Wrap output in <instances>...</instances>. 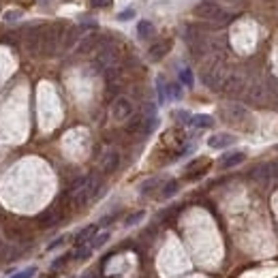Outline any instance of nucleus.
<instances>
[{
    "instance_id": "obj_1",
    "label": "nucleus",
    "mask_w": 278,
    "mask_h": 278,
    "mask_svg": "<svg viewBox=\"0 0 278 278\" xmlns=\"http://www.w3.org/2000/svg\"><path fill=\"white\" fill-rule=\"evenodd\" d=\"M99 191V178L97 176H84V178L75 180L73 186L69 188V197L73 203H86V201H90L94 195Z\"/></svg>"
},
{
    "instance_id": "obj_2",
    "label": "nucleus",
    "mask_w": 278,
    "mask_h": 278,
    "mask_svg": "<svg viewBox=\"0 0 278 278\" xmlns=\"http://www.w3.org/2000/svg\"><path fill=\"white\" fill-rule=\"evenodd\" d=\"M195 15H197L199 20H205L212 24H223V26L233 20V13L225 11L214 0H203V2H199L197 7H195Z\"/></svg>"
},
{
    "instance_id": "obj_3",
    "label": "nucleus",
    "mask_w": 278,
    "mask_h": 278,
    "mask_svg": "<svg viewBox=\"0 0 278 278\" xmlns=\"http://www.w3.org/2000/svg\"><path fill=\"white\" fill-rule=\"evenodd\" d=\"M67 32V26L62 24H50L43 30V47H41V56H56V51L62 47V39Z\"/></svg>"
},
{
    "instance_id": "obj_4",
    "label": "nucleus",
    "mask_w": 278,
    "mask_h": 278,
    "mask_svg": "<svg viewBox=\"0 0 278 278\" xmlns=\"http://www.w3.org/2000/svg\"><path fill=\"white\" fill-rule=\"evenodd\" d=\"M43 30L45 26H32L26 30V37H24V45H26V51L30 56H41V47H43Z\"/></svg>"
},
{
    "instance_id": "obj_5",
    "label": "nucleus",
    "mask_w": 278,
    "mask_h": 278,
    "mask_svg": "<svg viewBox=\"0 0 278 278\" xmlns=\"http://www.w3.org/2000/svg\"><path fill=\"white\" fill-rule=\"evenodd\" d=\"M133 103L128 101L126 97H118L114 101V105H111V118H114L116 122H126L128 118L133 116Z\"/></svg>"
},
{
    "instance_id": "obj_6",
    "label": "nucleus",
    "mask_w": 278,
    "mask_h": 278,
    "mask_svg": "<svg viewBox=\"0 0 278 278\" xmlns=\"http://www.w3.org/2000/svg\"><path fill=\"white\" fill-rule=\"evenodd\" d=\"M116 62H118L116 47L109 45V43H103V45L99 47V51H97V64H99V69H111V67H116Z\"/></svg>"
},
{
    "instance_id": "obj_7",
    "label": "nucleus",
    "mask_w": 278,
    "mask_h": 278,
    "mask_svg": "<svg viewBox=\"0 0 278 278\" xmlns=\"http://www.w3.org/2000/svg\"><path fill=\"white\" fill-rule=\"evenodd\" d=\"M103 45V41H101L99 34H86L84 39H79V43H77V54L81 56H86V54H92L94 50H99V47Z\"/></svg>"
},
{
    "instance_id": "obj_8",
    "label": "nucleus",
    "mask_w": 278,
    "mask_h": 278,
    "mask_svg": "<svg viewBox=\"0 0 278 278\" xmlns=\"http://www.w3.org/2000/svg\"><path fill=\"white\" fill-rule=\"evenodd\" d=\"M244 77L242 75H235V73H231V75H227L225 77V81H223V90L227 92V94H240V92H244Z\"/></svg>"
},
{
    "instance_id": "obj_9",
    "label": "nucleus",
    "mask_w": 278,
    "mask_h": 278,
    "mask_svg": "<svg viewBox=\"0 0 278 278\" xmlns=\"http://www.w3.org/2000/svg\"><path fill=\"white\" fill-rule=\"evenodd\" d=\"M120 165V154L118 150H107L103 156H101V171L103 174H114Z\"/></svg>"
},
{
    "instance_id": "obj_10",
    "label": "nucleus",
    "mask_w": 278,
    "mask_h": 278,
    "mask_svg": "<svg viewBox=\"0 0 278 278\" xmlns=\"http://www.w3.org/2000/svg\"><path fill=\"white\" fill-rule=\"evenodd\" d=\"M235 141H238V137L231 133H214L212 137L208 139V146L210 148H214V150H223V148H229V146H233Z\"/></svg>"
},
{
    "instance_id": "obj_11",
    "label": "nucleus",
    "mask_w": 278,
    "mask_h": 278,
    "mask_svg": "<svg viewBox=\"0 0 278 278\" xmlns=\"http://www.w3.org/2000/svg\"><path fill=\"white\" fill-rule=\"evenodd\" d=\"M171 41L169 39H165V41H158V43H154L150 47V50H148V58H150L152 62H158V60H163L165 56L169 54V50H171Z\"/></svg>"
},
{
    "instance_id": "obj_12",
    "label": "nucleus",
    "mask_w": 278,
    "mask_h": 278,
    "mask_svg": "<svg viewBox=\"0 0 278 278\" xmlns=\"http://www.w3.org/2000/svg\"><path fill=\"white\" fill-rule=\"evenodd\" d=\"M246 116H248V111H246V107H242V105H238V103L225 105V118H227L229 122H242Z\"/></svg>"
},
{
    "instance_id": "obj_13",
    "label": "nucleus",
    "mask_w": 278,
    "mask_h": 278,
    "mask_svg": "<svg viewBox=\"0 0 278 278\" xmlns=\"http://www.w3.org/2000/svg\"><path fill=\"white\" fill-rule=\"evenodd\" d=\"M84 30V26H71L67 28L64 32V39H62V50H71L75 43H79V34Z\"/></svg>"
},
{
    "instance_id": "obj_14",
    "label": "nucleus",
    "mask_w": 278,
    "mask_h": 278,
    "mask_svg": "<svg viewBox=\"0 0 278 278\" xmlns=\"http://www.w3.org/2000/svg\"><path fill=\"white\" fill-rule=\"evenodd\" d=\"M60 218H62V212L58 210V208H50L47 212H43L39 218V223H41V227H54L56 223H60Z\"/></svg>"
},
{
    "instance_id": "obj_15",
    "label": "nucleus",
    "mask_w": 278,
    "mask_h": 278,
    "mask_svg": "<svg viewBox=\"0 0 278 278\" xmlns=\"http://www.w3.org/2000/svg\"><path fill=\"white\" fill-rule=\"evenodd\" d=\"M251 178L255 180V182H259V184H268V182L272 180L270 165H257V167L251 171Z\"/></svg>"
},
{
    "instance_id": "obj_16",
    "label": "nucleus",
    "mask_w": 278,
    "mask_h": 278,
    "mask_svg": "<svg viewBox=\"0 0 278 278\" xmlns=\"http://www.w3.org/2000/svg\"><path fill=\"white\" fill-rule=\"evenodd\" d=\"M244 161H246L244 152H231V154H227V156L221 158V167L223 169H231V167H238V165L244 163Z\"/></svg>"
},
{
    "instance_id": "obj_17",
    "label": "nucleus",
    "mask_w": 278,
    "mask_h": 278,
    "mask_svg": "<svg viewBox=\"0 0 278 278\" xmlns=\"http://www.w3.org/2000/svg\"><path fill=\"white\" fill-rule=\"evenodd\" d=\"M97 225H88L86 229H81V231L77 233V238H75V246H81V244H88L92 238H94V233H97Z\"/></svg>"
},
{
    "instance_id": "obj_18",
    "label": "nucleus",
    "mask_w": 278,
    "mask_h": 278,
    "mask_svg": "<svg viewBox=\"0 0 278 278\" xmlns=\"http://www.w3.org/2000/svg\"><path fill=\"white\" fill-rule=\"evenodd\" d=\"M188 124L197 128H210V126H214V118L205 116V114H197V116H191V122Z\"/></svg>"
},
{
    "instance_id": "obj_19",
    "label": "nucleus",
    "mask_w": 278,
    "mask_h": 278,
    "mask_svg": "<svg viewBox=\"0 0 278 278\" xmlns=\"http://www.w3.org/2000/svg\"><path fill=\"white\" fill-rule=\"evenodd\" d=\"M152 34H154V24L148 22V20H141L137 24V37L146 41V39H150Z\"/></svg>"
},
{
    "instance_id": "obj_20",
    "label": "nucleus",
    "mask_w": 278,
    "mask_h": 278,
    "mask_svg": "<svg viewBox=\"0 0 278 278\" xmlns=\"http://www.w3.org/2000/svg\"><path fill=\"white\" fill-rule=\"evenodd\" d=\"M158 186H161V180H158V178H150V180H146L144 184L139 186V193L141 195H152Z\"/></svg>"
},
{
    "instance_id": "obj_21",
    "label": "nucleus",
    "mask_w": 278,
    "mask_h": 278,
    "mask_svg": "<svg viewBox=\"0 0 278 278\" xmlns=\"http://www.w3.org/2000/svg\"><path fill=\"white\" fill-rule=\"evenodd\" d=\"M178 188H180L178 180H169L167 184H165V186L161 188V197H163V199H169V197H174V195L178 193Z\"/></svg>"
},
{
    "instance_id": "obj_22",
    "label": "nucleus",
    "mask_w": 278,
    "mask_h": 278,
    "mask_svg": "<svg viewBox=\"0 0 278 278\" xmlns=\"http://www.w3.org/2000/svg\"><path fill=\"white\" fill-rule=\"evenodd\" d=\"M4 233H7L9 240H15V242L17 240H24V235H26L20 227H15V225H7V227H4Z\"/></svg>"
},
{
    "instance_id": "obj_23",
    "label": "nucleus",
    "mask_w": 278,
    "mask_h": 278,
    "mask_svg": "<svg viewBox=\"0 0 278 278\" xmlns=\"http://www.w3.org/2000/svg\"><path fill=\"white\" fill-rule=\"evenodd\" d=\"M144 216H146V212H144V210L133 212V214H128V216H126V221H124V225H126V227H133V225H137Z\"/></svg>"
},
{
    "instance_id": "obj_24",
    "label": "nucleus",
    "mask_w": 278,
    "mask_h": 278,
    "mask_svg": "<svg viewBox=\"0 0 278 278\" xmlns=\"http://www.w3.org/2000/svg\"><path fill=\"white\" fill-rule=\"evenodd\" d=\"M180 81H182L184 86L191 88V86H193V71H191V69H182V71H180Z\"/></svg>"
},
{
    "instance_id": "obj_25",
    "label": "nucleus",
    "mask_w": 278,
    "mask_h": 278,
    "mask_svg": "<svg viewBox=\"0 0 278 278\" xmlns=\"http://www.w3.org/2000/svg\"><path fill=\"white\" fill-rule=\"evenodd\" d=\"M107 240H109V233H107V231H105V233H101V235H97V238H92V242H90L92 251H94V248H101V246H103Z\"/></svg>"
},
{
    "instance_id": "obj_26",
    "label": "nucleus",
    "mask_w": 278,
    "mask_h": 278,
    "mask_svg": "<svg viewBox=\"0 0 278 278\" xmlns=\"http://www.w3.org/2000/svg\"><path fill=\"white\" fill-rule=\"evenodd\" d=\"M167 97H169V99H180V97H182L180 84H169V86H167Z\"/></svg>"
},
{
    "instance_id": "obj_27",
    "label": "nucleus",
    "mask_w": 278,
    "mask_h": 278,
    "mask_svg": "<svg viewBox=\"0 0 278 278\" xmlns=\"http://www.w3.org/2000/svg\"><path fill=\"white\" fill-rule=\"evenodd\" d=\"M248 97H251L253 101H261V99H263V86L255 84V86L251 88V92H248Z\"/></svg>"
},
{
    "instance_id": "obj_28",
    "label": "nucleus",
    "mask_w": 278,
    "mask_h": 278,
    "mask_svg": "<svg viewBox=\"0 0 278 278\" xmlns=\"http://www.w3.org/2000/svg\"><path fill=\"white\" fill-rule=\"evenodd\" d=\"M90 7H97V9H109L114 7V0H88Z\"/></svg>"
},
{
    "instance_id": "obj_29",
    "label": "nucleus",
    "mask_w": 278,
    "mask_h": 278,
    "mask_svg": "<svg viewBox=\"0 0 278 278\" xmlns=\"http://www.w3.org/2000/svg\"><path fill=\"white\" fill-rule=\"evenodd\" d=\"M34 274H37V268L32 265V268H26L24 272H20V274H15V276H11V278H32Z\"/></svg>"
},
{
    "instance_id": "obj_30",
    "label": "nucleus",
    "mask_w": 278,
    "mask_h": 278,
    "mask_svg": "<svg viewBox=\"0 0 278 278\" xmlns=\"http://www.w3.org/2000/svg\"><path fill=\"white\" fill-rule=\"evenodd\" d=\"M133 17H135V9H126V11H122V13L118 15V20L126 22V20H133Z\"/></svg>"
},
{
    "instance_id": "obj_31",
    "label": "nucleus",
    "mask_w": 278,
    "mask_h": 278,
    "mask_svg": "<svg viewBox=\"0 0 278 278\" xmlns=\"http://www.w3.org/2000/svg\"><path fill=\"white\" fill-rule=\"evenodd\" d=\"M176 118H178L180 122H184V124L191 122V114H188V111H176Z\"/></svg>"
},
{
    "instance_id": "obj_32",
    "label": "nucleus",
    "mask_w": 278,
    "mask_h": 278,
    "mask_svg": "<svg viewBox=\"0 0 278 278\" xmlns=\"http://www.w3.org/2000/svg\"><path fill=\"white\" fill-rule=\"evenodd\" d=\"M20 11H9V13H4V20L7 22H15V20H20Z\"/></svg>"
},
{
    "instance_id": "obj_33",
    "label": "nucleus",
    "mask_w": 278,
    "mask_h": 278,
    "mask_svg": "<svg viewBox=\"0 0 278 278\" xmlns=\"http://www.w3.org/2000/svg\"><path fill=\"white\" fill-rule=\"evenodd\" d=\"M67 259H69V255H64V257H60V259H56V261H54V268H60V265H64V263H67Z\"/></svg>"
},
{
    "instance_id": "obj_34",
    "label": "nucleus",
    "mask_w": 278,
    "mask_h": 278,
    "mask_svg": "<svg viewBox=\"0 0 278 278\" xmlns=\"http://www.w3.org/2000/svg\"><path fill=\"white\" fill-rule=\"evenodd\" d=\"M60 244H64V238H58L56 242H51V244H50V248H56V246H60Z\"/></svg>"
},
{
    "instance_id": "obj_35",
    "label": "nucleus",
    "mask_w": 278,
    "mask_h": 278,
    "mask_svg": "<svg viewBox=\"0 0 278 278\" xmlns=\"http://www.w3.org/2000/svg\"><path fill=\"white\" fill-rule=\"evenodd\" d=\"M43 278H54V276H43Z\"/></svg>"
},
{
    "instance_id": "obj_36",
    "label": "nucleus",
    "mask_w": 278,
    "mask_h": 278,
    "mask_svg": "<svg viewBox=\"0 0 278 278\" xmlns=\"http://www.w3.org/2000/svg\"><path fill=\"white\" fill-rule=\"evenodd\" d=\"M276 150H278V146H276Z\"/></svg>"
}]
</instances>
